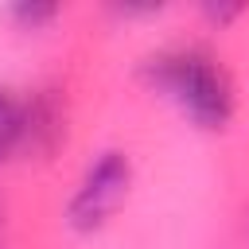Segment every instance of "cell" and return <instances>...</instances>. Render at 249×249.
<instances>
[{"label":"cell","mask_w":249,"mask_h":249,"mask_svg":"<svg viewBox=\"0 0 249 249\" xmlns=\"http://www.w3.org/2000/svg\"><path fill=\"white\" fill-rule=\"evenodd\" d=\"M27 148V89L0 82V171L23 160Z\"/></svg>","instance_id":"obj_4"},{"label":"cell","mask_w":249,"mask_h":249,"mask_svg":"<svg viewBox=\"0 0 249 249\" xmlns=\"http://www.w3.org/2000/svg\"><path fill=\"white\" fill-rule=\"evenodd\" d=\"M62 16H66V8L54 4V0H12V4L4 8V19L16 23L19 31H31V35L47 31V27L58 23Z\"/></svg>","instance_id":"obj_5"},{"label":"cell","mask_w":249,"mask_h":249,"mask_svg":"<svg viewBox=\"0 0 249 249\" xmlns=\"http://www.w3.org/2000/svg\"><path fill=\"white\" fill-rule=\"evenodd\" d=\"M70 136V101L58 86L27 89V148L23 160H54Z\"/></svg>","instance_id":"obj_3"},{"label":"cell","mask_w":249,"mask_h":249,"mask_svg":"<svg viewBox=\"0 0 249 249\" xmlns=\"http://www.w3.org/2000/svg\"><path fill=\"white\" fill-rule=\"evenodd\" d=\"M136 78L195 132L222 136L237 121L241 109L237 78L226 54L198 35H179L148 47L136 58Z\"/></svg>","instance_id":"obj_1"},{"label":"cell","mask_w":249,"mask_h":249,"mask_svg":"<svg viewBox=\"0 0 249 249\" xmlns=\"http://www.w3.org/2000/svg\"><path fill=\"white\" fill-rule=\"evenodd\" d=\"M0 249H4V241H0Z\"/></svg>","instance_id":"obj_7"},{"label":"cell","mask_w":249,"mask_h":249,"mask_svg":"<svg viewBox=\"0 0 249 249\" xmlns=\"http://www.w3.org/2000/svg\"><path fill=\"white\" fill-rule=\"evenodd\" d=\"M245 12H249L245 4H230V0H206V4H198V19H202L210 31H226V27L237 23Z\"/></svg>","instance_id":"obj_6"},{"label":"cell","mask_w":249,"mask_h":249,"mask_svg":"<svg viewBox=\"0 0 249 249\" xmlns=\"http://www.w3.org/2000/svg\"><path fill=\"white\" fill-rule=\"evenodd\" d=\"M132 191H136V156L121 144H105L78 167L58 206V218L74 237H97L121 218Z\"/></svg>","instance_id":"obj_2"}]
</instances>
